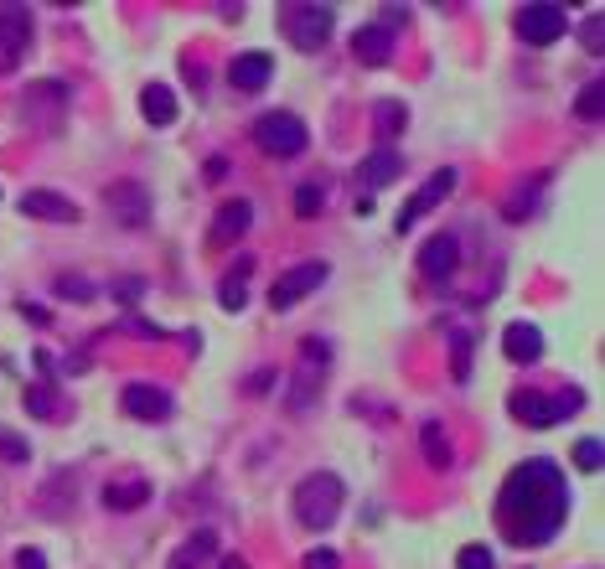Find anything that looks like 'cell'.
Masks as SVG:
<instances>
[{"instance_id": "cell-1", "label": "cell", "mask_w": 605, "mask_h": 569, "mask_svg": "<svg viewBox=\"0 0 605 569\" xmlns=\"http://www.w3.org/2000/svg\"><path fill=\"white\" fill-rule=\"evenodd\" d=\"M564 518H569V482L549 456L523 461L502 482L497 523H502V533L512 538V544H549V538L564 528Z\"/></svg>"}, {"instance_id": "cell-2", "label": "cell", "mask_w": 605, "mask_h": 569, "mask_svg": "<svg viewBox=\"0 0 605 569\" xmlns=\"http://www.w3.org/2000/svg\"><path fill=\"white\" fill-rule=\"evenodd\" d=\"M342 497H347V487H342L337 471H311L306 482L295 487V518L306 528H331L342 513Z\"/></svg>"}, {"instance_id": "cell-3", "label": "cell", "mask_w": 605, "mask_h": 569, "mask_svg": "<svg viewBox=\"0 0 605 569\" xmlns=\"http://www.w3.org/2000/svg\"><path fill=\"white\" fill-rule=\"evenodd\" d=\"M580 409H585L580 388H559V394H528V388H518V394L507 399V414L518 419V425H533V430H549V425H559V419L580 414Z\"/></svg>"}, {"instance_id": "cell-4", "label": "cell", "mask_w": 605, "mask_h": 569, "mask_svg": "<svg viewBox=\"0 0 605 569\" xmlns=\"http://www.w3.org/2000/svg\"><path fill=\"white\" fill-rule=\"evenodd\" d=\"M331 26H337V11L316 6V0H290V6H280V32L300 52H321L331 42Z\"/></svg>"}, {"instance_id": "cell-5", "label": "cell", "mask_w": 605, "mask_h": 569, "mask_svg": "<svg viewBox=\"0 0 605 569\" xmlns=\"http://www.w3.org/2000/svg\"><path fill=\"white\" fill-rule=\"evenodd\" d=\"M326 373H331V342L306 337L300 342V363L290 373V409H311L316 394L326 388Z\"/></svg>"}, {"instance_id": "cell-6", "label": "cell", "mask_w": 605, "mask_h": 569, "mask_svg": "<svg viewBox=\"0 0 605 569\" xmlns=\"http://www.w3.org/2000/svg\"><path fill=\"white\" fill-rule=\"evenodd\" d=\"M306 125H300V114H290V109H269V114H259L254 119V145L264 156H280V161H290V156H300L306 151Z\"/></svg>"}, {"instance_id": "cell-7", "label": "cell", "mask_w": 605, "mask_h": 569, "mask_svg": "<svg viewBox=\"0 0 605 569\" xmlns=\"http://www.w3.org/2000/svg\"><path fill=\"white\" fill-rule=\"evenodd\" d=\"M512 32H518L523 42L533 47H549L569 32V11L564 6H523L518 16H512Z\"/></svg>"}, {"instance_id": "cell-8", "label": "cell", "mask_w": 605, "mask_h": 569, "mask_svg": "<svg viewBox=\"0 0 605 569\" xmlns=\"http://www.w3.org/2000/svg\"><path fill=\"white\" fill-rule=\"evenodd\" d=\"M321 280H326V264H321V259L295 264V269H285V275L269 285V306H275V311H290L295 301H306V295H311Z\"/></svg>"}, {"instance_id": "cell-9", "label": "cell", "mask_w": 605, "mask_h": 569, "mask_svg": "<svg viewBox=\"0 0 605 569\" xmlns=\"http://www.w3.org/2000/svg\"><path fill=\"white\" fill-rule=\"evenodd\" d=\"M26 47H32V11L26 6H0V73H11Z\"/></svg>"}, {"instance_id": "cell-10", "label": "cell", "mask_w": 605, "mask_h": 569, "mask_svg": "<svg viewBox=\"0 0 605 569\" xmlns=\"http://www.w3.org/2000/svg\"><path fill=\"white\" fill-rule=\"evenodd\" d=\"M104 207L114 213L119 228H145L150 223V192H145V182H114L104 192Z\"/></svg>"}, {"instance_id": "cell-11", "label": "cell", "mask_w": 605, "mask_h": 569, "mask_svg": "<svg viewBox=\"0 0 605 569\" xmlns=\"http://www.w3.org/2000/svg\"><path fill=\"white\" fill-rule=\"evenodd\" d=\"M456 182H461V176H456V171H450V166H445V171H435V176H430V182H425V187H419V192H414V197H409L404 207H399V233H409V228H414L419 218H425V213H430V207H440V202H445L450 192H456Z\"/></svg>"}, {"instance_id": "cell-12", "label": "cell", "mask_w": 605, "mask_h": 569, "mask_svg": "<svg viewBox=\"0 0 605 569\" xmlns=\"http://www.w3.org/2000/svg\"><path fill=\"white\" fill-rule=\"evenodd\" d=\"M456 264H461L456 233H435V238L419 244V275H425V280H450V275H456Z\"/></svg>"}, {"instance_id": "cell-13", "label": "cell", "mask_w": 605, "mask_h": 569, "mask_svg": "<svg viewBox=\"0 0 605 569\" xmlns=\"http://www.w3.org/2000/svg\"><path fill=\"white\" fill-rule=\"evenodd\" d=\"M249 223H254V207H249L244 197H228V202L218 207V218H213V233H207V244L223 249V244H233V238H244Z\"/></svg>"}, {"instance_id": "cell-14", "label": "cell", "mask_w": 605, "mask_h": 569, "mask_svg": "<svg viewBox=\"0 0 605 569\" xmlns=\"http://www.w3.org/2000/svg\"><path fill=\"white\" fill-rule=\"evenodd\" d=\"M42 109H52V119H63V109H68V83L47 78V83L26 88V94H21V119H26V125H37Z\"/></svg>"}, {"instance_id": "cell-15", "label": "cell", "mask_w": 605, "mask_h": 569, "mask_svg": "<svg viewBox=\"0 0 605 569\" xmlns=\"http://www.w3.org/2000/svg\"><path fill=\"white\" fill-rule=\"evenodd\" d=\"M269 73H275V57L269 52H238L228 63V83L244 88V94H259V88L269 83Z\"/></svg>"}, {"instance_id": "cell-16", "label": "cell", "mask_w": 605, "mask_h": 569, "mask_svg": "<svg viewBox=\"0 0 605 569\" xmlns=\"http://www.w3.org/2000/svg\"><path fill=\"white\" fill-rule=\"evenodd\" d=\"M119 404H125V414H135V419H166L171 414V394L156 388V383H130L125 394H119Z\"/></svg>"}, {"instance_id": "cell-17", "label": "cell", "mask_w": 605, "mask_h": 569, "mask_svg": "<svg viewBox=\"0 0 605 569\" xmlns=\"http://www.w3.org/2000/svg\"><path fill=\"white\" fill-rule=\"evenodd\" d=\"M352 57H357V63H368V68H383L393 57V32H383L378 21L357 26V32H352Z\"/></svg>"}, {"instance_id": "cell-18", "label": "cell", "mask_w": 605, "mask_h": 569, "mask_svg": "<svg viewBox=\"0 0 605 569\" xmlns=\"http://www.w3.org/2000/svg\"><path fill=\"white\" fill-rule=\"evenodd\" d=\"M399 176H404V156L393 151V145H383V151L357 161V182L362 187H388V182H399Z\"/></svg>"}, {"instance_id": "cell-19", "label": "cell", "mask_w": 605, "mask_h": 569, "mask_svg": "<svg viewBox=\"0 0 605 569\" xmlns=\"http://www.w3.org/2000/svg\"><path fill=\"white\" fill-rule=\"evenodd\" d=\"M502 352L512 357V363H538V357H543V332L533 321H512L502 332Z\"/></svg>"}, {"instance_id": "cell-20", "label": "cell", "mask_w": 605, "mask_h": 569, "mask_svg": "<svg viewBox=\"0 0 605 569\" xmlns=\"http://www.w3.org/2000/svg\"><path fill=\"white\" fill-rule=\"evenodd\" d=\"M21 213L26 218H42V223H78V207L68 197H57V192H26L21 197Z\"/></svg>"}, {"instance_id": "cell-21", "label": "cell", "mask_w": 605, "mask_h": 569, "mask_svg": "<svg viewBox=\"0 0 605 569\" xmlns=\"http://www.w3.org/2000/svg\"><path fill=\"white\" fill-rule=\"evenodd\" d=\"M176 88L166 83H145L140 88V114H145V125H176Z\"/></svg>"}, {"instance_id": "cell-22", "label": "cell", "mask_w": 605, "mask_h": 569, "mask_svg": "<svg viewBox=\"0 0 605 569\" xmlns=\"http://www.w3.org/2000/svg\"><path fill=\"white\" fill-rule=\"evenodd\" d=\"M150 502V482L145 476H130V482H109L104 487V507L109 513H135V507Z\"/></svg>"}, {"instance_id": "cell-23", "label": "cell", "mask_w": 605, "mask_h": 569, "mask_svg": "<svg viewBox=\"0 0 605 569\" xmlns=\"http://www.w3.org/2000/svg\"><path fill=\"white\" fill-rule=\"evenodd\" d=\"M249 275H254V259H249V254L233 259V269H228L223 285H218V301H223L228 311H244V301H249Z\"/></svg>"}, {"instance_id": "cell-24", "label": "cell", "mask_w": 605, "mask_h": 569, "mask_svg": "<svg viewBox=\"0 0 605 569\" xmlns=\"http://www.w3.org/2000/svg\"><path fill=\"white\" fill-rule=\"evenodd\" d=\"M419 451H425V461L435 471H450V461H456V451H450V435L440 419H430V425H419Z\"/></svg>"}, {"instance_id": "cell-25", "label": "cell", "mask_w": 605, "mask_h": 569, "mask_svg": "<svg viewBox=\"0 0 605 569\" xmlns=\"http://www.w3.org/2000/svg\"><path fill=\"white\" fill-rule=\"evenodd\" d=\"M213 554H218V538H213V528H202V533H192L187 544H181V554L171 559V569H202Z\"/></svg>"}, {"instance_id": "cell-26", "label": "cell", "mask_w": 605, "mask_h": 569, "mask_svg": "<svg viewBox=\"0 0 605 569\" xmlns=\"http://www.w3.org/2000/svg\"><path fill=\"white\" fill-rule=\"evenodd\" d=\"M373 119H378V140H399V130L409 125V109L399 99H378L373 104Z\"/></svg>"}, {"instance_id": "cell-27", "label": "cell", "mask_w": 605, "mask_h": 569, "mask_svg": "<svg viewBox=\"0 0 605 569\" xmlns=\"http://www.w3.org/2000/svg\"><path fill=\"white\" fill-rule=\"evenodd\" d=\"M538 187H543V182H523L518 192L507 197V207H502V218H507V223H523V218H528V207L538 202Z\"/></svg>"}, {"instance_id": "cell-28", "label": "cell", "mask_w": 605, "mask_h": 569, "mask_svg": "<svg viewBox=\"0 0 605 569\" xmlns=\"http://www.w3.org/2000/svg\"><path fill=\"white\" fill-rule=\"evenodd\" d=\"M326 207V182H300V192H295V213L300 218H316Z\"/></svg>"}, {"instance_id": "cell-29", "label": "cell", "mask_w": 605, "mask_h": 569, "mask_svg": "<svg viewBox=\"0 0 605 569\" xmlns=\"http://www.w3.org/2000/svg\"><path fill=\"white\" fill-rule=\"evenodd\" d=\"M600 109H605V88H600V78H590L580 88V99H574V114H580V119H600Z\"/></svg>"}, {"instance_id": "cell-30", "label": "cell", "mask_w": 605, "mask_h": 569, "mask_svg": "<svg viewBox=\"0 0 605 569\" xmlns=\"http://www.w3.org/2000/svg\"><path fill=\"white\" fill-rule=\"evenodd\" d=\"M26 414H37V419H52L57 414V394H52V388L47 383H37V388H26Z\"/></svg>"}, {"instance_id": "cell-31", "label": "cell", "mask_w": 605, "mask_h": 569, "mask_svg": "<svg viewBox=\"0 0 605 569\" xmlns=\"http://www.w3.org/2000/svg\"><path fill=\"white\" fill-rule=\"evenodd\" d=\"M300 569H342V554L331 549V544H316V549H306V559H300Z\"/></svg>"}, {"instance_id": "cell-32", "label": "cell", "mask_w": 605, "mask_h": 569, "mask_svg": "<svg viewBox=\"0 0 605 569\" xmlns=\"http://www.w3.org/2000/svg\"><path fill=\"white\" fill-rule=\"evenodd\" d=\"M574 466H580V471H600V440L595 435L574 440Z\"/></svg>"}, {"instance_id": "cell-33", "label": "cell", "mask_w": 605, "mask_h": 569, "mask_svg": "<svg viewBox=\"0 0 605 569\" xmlns=\"http://www.w3.org/2000/svg\"><path fill=\"white\" fill-rule=\"evenodd\" d=\"M456 564H461V569H497V554H492L487 544H466Z\"/></svg>"}, {"instance_id": "cell-34", "label": "cell", "mask_w": 605, "mask_h": 569, "mask_svg": "<svg viewBox=\"0 0 605 569\" xmlns=\"http://www.w3.org/2000/svg\"><path fill=\"white\" fill-rule=\"evenodd\" d=\"M57 295H68V301H94V280H83V275H63V280H57Z\"/></svg>"}, {"instance_id": "cell-35", "label": "cell", "mask_w": 605, "mask_h": 569, "mask_svg": "<svg viewBox=\"0 0 605 569\" xmlns=\"http://www.w3.org/2000/svg\"><path fill=\"white\" fill-rule=\"evenodd\" d=\"M580 37H585V52L600 57L605 52V16H585V32Z\"/></svg>"}, {"instance_id": "cell-36", "label": "cell", "mask_w": 605, "mask_h": 569, "mask_svg": "<svg viewBox=\"0 0 605 569\" xmlns=\"http://www.w3.org/2000/svg\"><path fill=\"white\" fill-rule=\"evenodd\" d=\"M450 342H456V378H466L471 373V332H456Z\"/></svg>"}, {"instance_id": "cell-37", "label": "cell", "mask_w": 605, "mask_h": 569, "mask_svg": "<svg viewBox=\"0 0 605 569\" xmlns=\"http://www.w3.org/2000/svg\"><path fill=\"white\" fill-rule=\"evenodd\" d=\"M275 378H280L275 368H259V373H254V378L244 383V388H249V394H269V383H275Z\"/></svg>"}, {"instance_id": "cell-38", "label": "cell", "mask_w": 605, "mask_h": 569, "mask_svg": "<svg viewBox=\"0 0 605 569\" xmlns=\"http://www.w3.org/2000/svg\"><path fill=\"white\" fill-rule=\"evenodd\" d=\"M16 569H47L42 549H16Z\"/></svg>"}, {"instance_id": "cell-39", "label": "cell", "mask_w": 605, "mask_h": 569, "mask_svg": "<svg viewBox=\"0 0 605 569\" xmlns=\"http://www.w3.org/2000/svg\"><path fill=\"white\" fill-rule=\"evenodd\" d=\"M404 21H409L404 6H383V21H378V26H383V32H393V26H404Z\"/></svg>"}, {"instance_id": "cell-40", "label": "cell", "mask_w": 605, "mask_h": 569, "mask_svg": "<svg viewBox=\"0 0 605 569\" xmlns=\"http://www.w3.org/2000/svg\"><path fill=\"white\" fill-rule=\"evenodd\" d=\"M114 295H119V301H140L145 285H140V280H119V285H114Z\"/></svg>"}, {"instance_id": "cell-41", "label": "cell", "mask_w": 605, "mask_h": 569, "mask_svg": "<svg viewBox=\"0 0 605 569\" xmlns=\"http://www.w3.org/2000/svg\"><path fill=\"white\" fill-rule=\"evenodd\" d=\"M0 451H6L11 461H26V445H21L16 435H0Z\"/></svg>"}, {"instance_id": "cell-42", "label": "cell", "mask_w": 605, "mask_h": 569, "mask_svg": "<svg viewBox=\"0 0 605 569\" xmlns=\"http://www.w3.org/2000/svg\"><path fill=\"white\" fill-rule=\"evenodd\" d=\"M21 316H26V321H37V326H47V321H52L42 306H21Z\"/></svg>"}, {"instance_id": "cell-43", "label": "cell", "mask_w": 605, "mask_h": 569, "mask_svg": "<svg viewBox=\"0 0 605 569\" xmlns=\"http://www.w3.org/2000/svg\"><path fill=\"white\" fill-rule=\"evenodd\" d=\"M223 569H244V559H223Z\"/></svg>"}]
</instances>
